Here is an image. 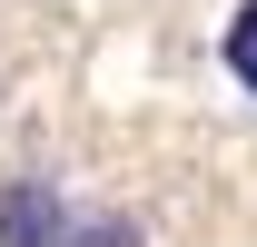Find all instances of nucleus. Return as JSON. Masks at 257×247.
Masks as SVG:
<instances>
[{"label":"nucleus","instance_id":"1","mask_svg":"<svg viewBox=\"0 0 257 247\" xmlns=\"http://www.w3.org/2000/svg\"><path fill=\"white\" fill-rule=\"evenodd\" d=\"M178 69H188L198 109L257 129V0H198L188 40H178Z\"/></svg>","mask_w":257,"mask_h":247},{"label":"nucleus","instance_id":"2","mask_svg":"<svg viewBox=\"0 0 257 247\" xmlns=\"http://www.w3.org/2000/svg\"><path fill=\"white\" fill-rule=\"evenodd\" d=\"M79 198H89V188L69 178L60 149H20V158H0V247H60L69 217H79Z\"/></svg>","mask_w":257,"mask_h":247},{"label":"nucleus","instance_id":"3","mask_svg":"<svg viewBox=\"0 0 257 247\" xmlns=\"http://www.w3.org/2000/svg\"><path fill=\"white\" fill-rule=\"evenodd\" d=\"M60 247H159V227L128 208V198H79V217H69Z\"/></svg>","mask_w":257,"mask_h":247}]
</instances>
